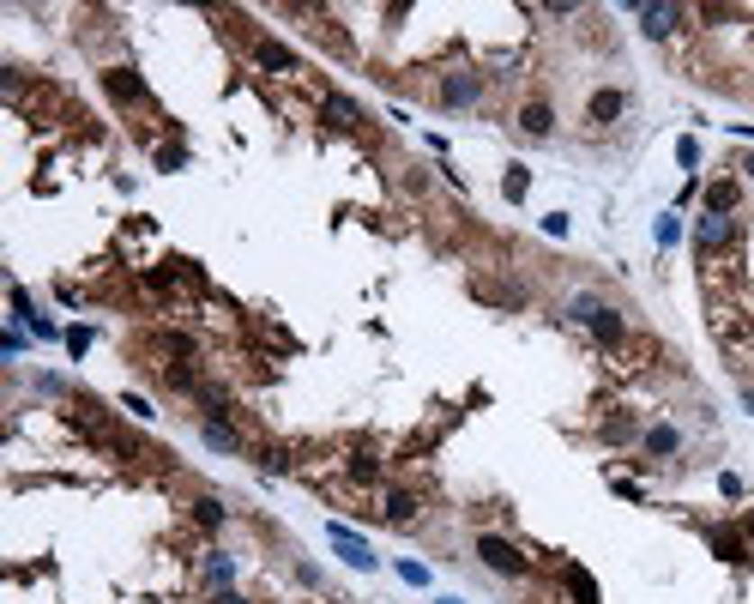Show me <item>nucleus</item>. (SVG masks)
Instances as JSON below:
<instances>
[{"mask_svg": "<svg viewBox=\"0 0 754 604\" xmlns=\"http://www.w3.org/2000/svg\"><path fill=\"white\" fill-rule=\"evenodd\" d=\"M568 315H574L579 326H592L604 344H622V339H628V321L615 315L610 302H597V297H574V302H568Z\"/></svg>", "mask_w": 754, "mask_h": 604, "instance_id": "obj_1", "label": "nucleus"}, {"mask_svg": "<svg viewBox=\"0 0 754 604\" xmlns=\"http://www.w3.org/2000/svg\"><path fill=\"white\" fill-rule=\"evenodd\" d=\"M477 556H483V568H495V574H507V581H525V574H531V563H525L507 538H495V532L477 538Z\"/></svg>", "mask_w": 754, "mask_h": 604, "instance_id": "obj_2", "label": "nucleus"}, {"mask_svg": "<svg viewBox=\"0 0 754 604\" xmlns=\"http://www.w3.org/2000/svg\"><path fill=\"white\" fill-rule=\"evenodd\" d=\"M695 242H700V254L713 261L718 248H731V242H736V218H718V212H706V218H700V230H695Z\"/></svg>", "mask_w": 754, "mask_h": 604, "instance_id": "obj_3", "label": "nucleus"}, {"mask_svg": "<svg viewBox=\"0 0 754 604\" xmlns=\"http://www.w3.org/2000/svg\"><path fill=\"white\" fill-rule=\"evenodd\" d=\"M483 97V73H447L441 79V103L447 109H465V103H477Z\"/></svg>", "mask_w": 754, "mask_h": 604, "instance_id": "obj_4", "label": "nucleus"}, {"mask_svg": "<svg viewBox=\"0 0 754 604\" xmlns=\"http://www.w3.org/2000/svg\"><path fill=\"white\" fill-rule=\"evenodd\" d=\"M634 13H640V31H646V37H652V42H664V37H670V31H676V24L688 19L682 6H634Z\"/></svg>", "mask_w": 754, "mask_h": 604, "instance_id": "obj_5", "label": "nucleus"}, {"mask_svg": "<svg viewBox=\"0 0 754 604\" xmlns=\"http://www.w3.org/2000/svg\"><path fill=\"white\" fill-rule=\"evenodd\" d=\"M103 91H109L115 103H145V79L133 73V67H109V73H103Z\"/></svg>", "mask_w": 754, "mask_h": 604, "instance_id": "obj_6", "label": "nucleus"}, {"mask_svg": "<svg viewBox=\"0 0 754 604\" xmlns=\"http://www.w3.org/2000/svg\"><path fill=\"white\" fill-rule=\"evenodd\" d=\"M320 115H326V127H338V133H357V127H362V109L350 97H338V91L320 103Z\"/></svg>", "mask_w": 754, "mask_h": 604, "instance_id": "obj_7", "label": "nucleus"}, {"mask_svg": "<svg viewBox=\"0 0 754 604\" xmlns=\"http://www.w3.org/2000/svg\"><path fill=\"white\" fill-rule=\"evenodd\" d=\"M199 435H205V442L212 447H223V453H241V429H230V417H199Z\"/></svg>", "mask_w": 754, "mask_h": 604, "instance_id": "obj_8", "label": "nucleus"}, {"mask_svg": "<svg viewBox=\"0 0 754 604\" xmlns=\"http://www.w3.org/2000/svg\"><path fill=\"white\" fill-rule=\"evenodd\" d=\"M380 520H386V526H411V520H417V496H411V490H386Z\"/></svg>", "mask_w": 754, "mask_h": 604, "instance_id": "obj_9", "label": "nucleus"}, {"mask_svg": "<svg viewBox=\"0 0 754 604\" xmlns=\"http://www.w3.org/2000/svg\"><path fill=\"white\" fill-rule=\"evenodd\" d=\"M254 60L266 67V73H296V55H290L284 42H272V37H259V42H254Z\"/></svg>", "mask_w": 754, "mask_h": 604, "instance_id": "obj_10", "label": "nucleus"}, {"mask_svg": "<svg viewBox=\"0 0 754 604\" xmlns=\"http://www.w3.org/2000/svg\"><path fill=\"white\" fill-rule=\"evenodd\" d=\"M519 127H525L531 140H550V133H556V109H550V103H525V109H519Z\"/></svg>", "mask_w": 754, "mask_h": 604, "instance_id": "obj_11", "label": "nucleus"}, {"mask_svg": "<svg viewBox=\"0 0 754 604\" xmlns=\"http://www.w3.org/2000/svg\"><path fill=\"white\" fill-rule=\"evenodd\" d=\"M622 109H628V91H597V97L586 103V115H592V121H615Z\"/></svg>", "mask_w": 754, "mask_h": 604, "instance_id": "obj_12", "label": "nucleus"}, {"mask_svg": "<svg viewBox=\"0 0 754 604\" xmlns=\"http://www.w3.org/2000/svg\"><path fill=\"white\" fill-rule=\"evenodd\" d=\"M706 538H713V550L724 556V563H749V550H742V538H736V532H724V526H706Z\"/></svg>", "mask_w": 754, "mask_h": 604, "instance_id": "obj_13", "label": "nucleus"}, {"mask_svg": "<svg viewBox=\"0 0 754 604\" xmlns=\"http://www.w3.org/2000/svg\"><path fill=\"white\" fill-rule=\"evenodd\" d=\"M676 447H682V435H676L670 423H658V429H646V453H652V460H670Z\"/></svg>", "mask_w": 754, "mask_h": 604, "instance_id": "obj_14", "label": "nucleus"}, {"mask_svg": "<svg viewBox=\"0 0 754 604\" xmlns=\"http://www.w3.org/2000/svg\"><path fill=\"white\" fill-rule=\"evenodd\" d=\"M706 212L731 218V212H736V181H713V188H706Z\"/></svg>", "mask_w": 754, "mask_h": 604, "instance_id": "obj_15", "label": "nucleus"}, {"mask_svg": "<svg viewBox=\"0 0 754 604\" xmlns=\"http://www.w3.org/2000/svg\"><path fill=\"white\" fill-rule=\"evenodd\" d=\"M350 478H357V483H375L380 478V460L368 453V447H357V453H350Z\"/></svg>", "mask_w": 754, "mask_h": 604, "instance_id": "obj_16", "label": "nucleus"}, {"mask_svg": "<svg viewBox=\"0 0 754 604\" xmlns=\"http://www.w3.org/2000/svg\"><path fill=\"white\" fill-rule=\"evenodd\" d=\"M230 581H236L230 556H223V550H212V563H205V586H230Z\"/></svg>", "mask_w": 754, "mask_h": 604, "instance_id": "obj_17", "label": "nucleus"}, {"mask_svg": "<svg viewBox=\"0 0 754 604\" xmlns=\"http://www.w3.org/2000/svg\"><path fill=\"white\" fill-rule=\"evenodd\" d=\"M163 351H169L176 362H194V357H199V344L187 339V333H163Z\"/></svg>", "mask_w": 754, "mask_h": 604, "instance_id": "obj_18", "label": "nucleus"}, {"mask_svg": "<svg viewBox=\"0 0 754 604\" xmlns=\"http://www.w3.org/2000/svg\"><path fill=\"white\" fill-rule=\"evenodd\" d=\"M568 592H574L579 604H597V586H592V574H586V568H568Z\"/></svg>", "mask_w": 754, "mask_h": 604, "instance_id": "obj_19", "label": "nucleus"}, {"mask_svg": "<svg viewBox=\"0 0 754 604\" xmlns=\"http://www.w3.org/2000/svg\"><path fill=\"white\" fill-rule=\"evenodd\" d=\"M194 520L205 526V532H212V526H223V508L212 502V496H199V502H194Z\"/></svg>", "mask_w": 754, "mask_h": 604, "instance_id": "obj_20", "label": "nucleus"}, {"mask_svg": "<svg viewBox=\"0 0 754 604\" xmlns=\"http://www.w3.org/2000/svg\"><path fill=\"white\" fill-rule=\"evenodd\" d=\"M259 465H266V471H290V447H259Z\"/></svg>", "mask_w": 754, "mask_h": 604, "instance_id": "obj_21", "label": "nucleus"}, {"mask_svg": "<svg viewBox=\"0 0 754 604\" xmlns=\"http://www.w3.org/2000/svg\"><path fill=\"white\" fill-rule=\"evenodd\" d=\"M634 435V417H610L604 423V442H628Z\"/></svg>", "mask_w": 754, "mask_h": 604, "instance_id": "obj_22", "label": "nucleus"}, {"mask_svg": "<svg viewBox=\"0 0 754 604\" xmlns=\"http://www.w3.org/2000/svg\"><path fill=\"white\" fill-rule=\"evenodd\" d=\"M212 604H248V599H241V592H218V599H212Z\"/></svg>", "mask_w": 754, "mask_h": 604, "instance_id": "obj_23", "label": "nucleus"}, {"mask_svg": "<svg viewBox=\"0 0 754 604\" xmlns=\"http://www.w3.org/2000/svg\"><path fill=\"white\" fill-rule=\"evenodd\" d=\"M742 169H749V176H754V158H749V163H742Z\"/></svg>", "mask_w": 754, "mask_h": 604, "instance_id": "obj_24", "label": "nucleus"}, {"mask_svg": "<svg viewBox=\"0 0 754 604\" xmlns=\"http://www.w3.org/2000/svg\"><path fill=\"white\" fill-rule=\"evenodd\" d=\"M749 532H754V520H749Z\"/></svg>", "mask_w": 754, "mask_h": 604, "instance_id": "obj_25", "label": "nucleus"}]
</instances>
